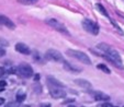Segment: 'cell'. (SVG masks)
Wrapping results in <instances>:
<instances>
[{
    "label": "cell",
    "mask_w": 124,
    "mask_h": 107,
    "mask_svg": "<svg viewBox=\"0 0 124 107\" xmlns=\"http://www.w3.org/2000/svg\"><path fill=\"white\" fill-rule=\"evenodd\" d=\"M102 58L109 60L112 65H114L115 67L119 68V69H123V63H122V59H121L120 54L117 53L114 48H112L111 46L103 53Z\"/></svg>",
    "instance_id": "obj_1"
},
{
    "label": "cell",
    "mask_w": 124,
    "mask_h": 107,
    "mask_svg": "<svg viewBox=\"0 0 124 107\" xmlns=\"http://www.w3.org/2000/svg\"><path fill=\"white\" fill-rule=\"evenodd\" d=\"M66 54L67 56L71 57V58L76 59V60H79L80 62L85 63V65H91V60L88 57V55L80 50H76V49H68L66 50Z\"/></svg>",
    "instance_id": "obj_2"
},
{
    "label": "cell",
    "mask_w": 124,
    "mask_h": 107,
    "mask_svg": "<svg viewBox=\"0 0 124 107\" xmlns=\"http://www.w3.org/2000/svg\"><path fill=\"white\" fill-rule=\"evenodd\" d=\"M16 73L18 75L23 79H30V78L33 77V69L30 65L28 63H21L19 67L16 68Z\"/></svg>",
    "instance_id": "obj_3"
},
{
    "label": "cell",
    "mask_w": 124,
    "mask_h": 107,
    "mask_svg": "<svg viewBox=\"0 0 124 107\" xmlns=\"http://www.w3.org/2000/svg\"><path fill=\"white\" fill-rule=\"evenodd\" d=\"M49 94L53 98H63L66 96V92L64 91V86L55 85V84H47Z\"/></svg>",
    "instance_id": "obj_4"
},
{
    "label": "cell",
    "mask_w": 124,
    "mask_h": 107,
    "mask_svg": "<svg viewBox=\"0 0 124 107\" xmlns=\"http://www.w3.org/2000/svg\"><path fill=\"white\" fill-rule=\"evenodd\" d=\"M82 27H84L85 31H87L88 33L92 35H98L99 34V25L96 23V22L91 21V20L85 19L82 21Z\"/></svg>",
    "instance_id": "obj_5"
},
{
    "label": "cell",
    "mask_w": 124,
    "mask_h": 107,
    "mask_svg": "<svg viewBox=\"0 0 124 107\" xmlns=\"http://www.w3.org/2000/svg\"><path fill=\"white\" fill-rule=\"evenodd\" d=\"M46 24L51 26L52 28H54L55 31H57V32L63 33V34H65V35H69V32H68L67 28L65 27V25H63V24H62L61 22L57 21L56 19H48V20H46Z\"/></svg>",
    "instance_id": "obj_6"
},
{
    "label": "cell",
    "mask_w": 124,
    "mask_h": 107,
    "mask_svg": "<svg viewBox=\"0 0 124 107\" xmlns=\"http://www.w3.org/2000/svg\"><path fill=\"white\" fill-rule=\"evenodd\" d=\"M45 58H46L47 60H53V61H57V62L64 61L63 55H62L58 50H55V49H48V50L45 53Z\"/></svg>",
    "instance_id": "obj_7"
},
{
    "label": "cell",
    "mask_w": 124,
    "mask_h": 107,
    "mask_svg": "<svg viewBox=\"0 0 124 107\" xmlns=\"http://www.w3.org/2000/svg\"><path fill=\"white\" fill-rule=\"evenodd\" d=\"M0 24H1V25H5L6 27L10 28V30H14V28H16V24H14L9 18H7V16H5V15H0Z\"/></svg>",
    "instance_id": "obj_8"
},
{
    "label": "cell",
    "mask_w": 124,
    "mask_h": 107,
    "mask_svg": "<svg viewBox=\"0 0 124 107\" xmlns=\"http://www.w3.org/2000/svg\"><path fill=\"white\" fill-rule=\"evenodd\" d=\"M63 62H64V68H65L67 71H70V72H80V71L82 70L81 68L77 67V66L68 62V61H66V60H64Z\"/></svg>",
    "instance_id": "obj_9"
},
{
    "label": "cell",
    "mask_w": 124,
    "mask_h": 107,
    "mask_svg": "<svg viewBox=\"0 0 124 107\" xmlns=\"http://www.w3.org/2000/svg\"><path fill=\"white\" fill-rule=\"evenodd\" d=\"M16 50L18 51V53L23 54V55H29V54L31 53L29 46H26V45L23 44V43H18V44L16 45Z\"/></svg>",
    "instance_id": "obj_10"
},
{
    "label": "cell",
    "mask_w": 124,
    "mask_h": 107,
    "mask_svg": "<svg viewBox=\"0 0 124 107\" xmlns=\"http://www.w3.org/2000/svg\"><path fill=\"white\" fill-rule=\"evenodd\" d=\"M92 95H93V98L96 100H102V102H108V100H110V96L104 94L103 92H100V91L94 92Z\"/></svg>",
    "instance_id": "obj_11"
},
{
    "label": "cell",
    "mask_w": 124,
    "mask_h": 107,
    "mask_svg": "<svg viewBox=\"0 0 124 107\" xmlns=\"http://www.w3.org/2000/svg\"><path fill=\"white\" fill-rule=\"evenodd\" d=\"M75 83L77 84L78 86L80 87H84V88H91V84H90L89 81H87V80H84V79H77L75 80Z\"/></svg>",
    "instance_id": "obj_12"
},
{
    "label": "cell",
    "mask_w": 124,
    "mask_h": 107,
    "mask_svg": "<svg viewBox=\"0 0 124 107\" xmlns=\"http://www.w3.org/2000/svg\"><path fill=\"white\" fill-rule=\"evenodd\" d=\"M25 97H26L25 93H23L22 91L18 92V94H16V102H23L25 100Z\"/></svg>",
    "instance_id": "obj_13"
},
{
    "label": "cell",
    "mask_w": 124,
    "mask_h": 107,
    "mask_svg": "<svg viewBox=\"0 0 124 107\" xmlns=\"http://www.w3.org/2000/svg\"><path fill=\"white\" fill-rule=\"evenodd\" d=\"M96 7H97V9L101 12V14H103V15H105V16H108V12H107V10L104 9V7H103L101 3H97Z\"/></svg>",
    "instance_id": "obj_14"
},
{
    "label": "cell",
    "mask_w": 124,
    "mask_h": 107,
    "mask_svg": "<svg viewBox=\"0 0 124 107\" xmlns=\"http://www.w3.org/2000/svg\"><path fill=\"white\" fill-rule=\"evenodd\" d=\"M97 67H98V68H99V69H100V70H102L103 72L108 73V74H110V73H111L110 69H109V68L107 67V66H105V65H102V63H100V65H98V66H97Z\"/></svg>",
    "instance_id": "obj_15"
},
{
    "label": "cell",
    "mask_w": 124,
    "mask_h": 107,
    "mask_svg": "<svg viewBox=\"0 0 124 107\" xmlns=\"http://www.w3.org/2000/svg\"><path fill=\"white\" fill-rule=\"evenodd\" d=\"M6 74H7V71H6V69H5V68H2V67H0V78L6 77Z\"/></svg>",
    "instance_id": "obj_16"
},
{
    "label": "cell",
    "mask_w": 124,
    "mask_h": 107,
    "mask_svg": "<svg viewBox=\"0 0 124 107\" xmlns=\"http://www.w3.org/2000/svg\"><path fill=\"white\" fill-rule=\"evenodd\" d=\"M6 86H7V83L5 81H0V92H2L6 88Z\"/></svg>",
    "instance_id": "obj_17"
},
{
    "label": "cell",
    "mask_w": 124,
    "mask_h": 107,
    "mask_svg": "<svg viewBox=\"0 0 124 107\" xmlns=\"http://www.w3.org/2000/svg\"><path fill=\"white\" fill-rule=\"evenodd\" d=\"M111 22H112V25H113V26H115V27H116L117 32H119V33H120V34H123V32H122V31H121V28H120V27H119V26H117V24H116V23H115V22H114V21H111Z\"/></svg>",
    "instance_id": "obj_18"
},
{
    "label": "cell",
    "mask_w": 124,
    "mask_h": 107,
    "mask_svg": "<svg viewBox=\"0 0 124 107\" xmlns=\"http://www.w3.org/2000/svg\"><path fill=\"white\" fill-rule=\"evenodd\" d=\"M101 106L102 107H113V105L110 104V103H108V102H104L103 104H101Z\"/></svg>",
    "instance_id": "obj_19"
},
{
    "label": "cell",
    "mask_w": 124,
    "mask_h": 107,
    "mask_svg": "<svg viewBox=\"0 0 124 107\" xmlns=\"http://www.w3.org/2000/svg\"><path fill=\"white\" fill-rule=\"evenodd\" d=\"M0 45H3V46H8V45H9V43L6 42V40H3V38H0Z\"/></svg>",
    "instance_id": "obj_20"
},
{
    "label": "cell",
    "mask_w": 124,
    "mask_h": 107,
    "mask_svg": "<svg viewBox=\"0 0 124 107\" xmlns=\"http://www.w3.org/2000/svg\"><path fill=\"white\" fill-rule=\"evenodd\" d=\"M5 55H6V50H5V48H2V47L0 46V57L5 56Z\"/></svg>",
    "instance_id": "obj_21"
},
{
    "label": "cell",
    "mask_w": 124,
    "mask_h": 107,
    "mask_svg": "<svg viewBox=\"0 0 124 107\" xmlns=\"http://www.w3.org/2000/svg\"><path fill=\"white\" fill-rule=\"evenodd\" d=\"M3 104H5V100H3V98H0V106Z\"/></svg>",
    "instance_id": "obj_22"
},
{
    "label": "cell",
    "mask_w": 124,
    "mask_h": 107,
    "mask_svg": "<svg viewBox=\"0 0 124 107\" xmlns=\"http://www.w3.org/2000/svg\"><path fill=\"white\" fill-rule=\"evenodd\" d=\"M0 25H1V24H0Z\"/></svg>",
    "instance_id": "obj_23"
}]
</instances>
